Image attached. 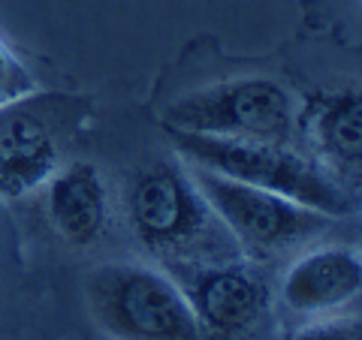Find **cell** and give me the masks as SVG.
<instances>
[{
  "instance_id": "obj_3",
  "label": "cell",
  "mask_w": 362,
  "mask_h": 340,
  "mask_svg": "<svg viewBox=\"0 0 362 340\" xmlns=\"http://www.w3.org/2000/svg\"><path fill=\"white\" fill-rule=\"evenodd\" d=\"M88 304L112 340H202L185 289L151 265H100L88 277Z\"/></svg>"
},
{
  "instance_id": "obj_8",
  "label": "cell",
  "mask_w": 362,
  "mask_h": 340,
  "mask_svg": "<svg viewBox=\"0 0 362 340\" xmlns=\"http://www.w3.org/2000/svg\"><path fill=\"white\" fill-rule=\"evenodd\" d=\"M45 211L66 244L90 247L109 229L112 205L103 172L94 163L58 166L45 181Z\"/></svg>"
},
{
  "instance_id": "obj_7",
  "label": "cell",
  "mask_w": 362,
  "mask_h": 340,
  "mask_svg": "<svg viewBox=\"0 0 362 340\" xmlns=\"http://www.w3.org/2000/svg\"><path fill=\"white\" fill-rule=\"evenodd\" d=\"M362 289V259L356 247L323 244L302 253L281 277L278 296L293 316L320 320L354 304Z\"/></svg>"
},
{
  "instance_id": "obj_10",
  "label": "cell",
  "mask_w": 362,
  "mask_h": 340,
  "mask_svg": "<svg viewBox=\"0 0 362 340\" xmlns=\"http://www.w3.org/2000/svg\"><path fill=\"white\" fill-rule=\"evenodd\" d=\"M302 133L329 175H359L362 166V97L356 87L317 94L302 111Z\"/></svg>"
},
{
  "instance_id": "obj_9",
  "label": "cell",
  "mask_w": 362,
  "mask_h": 340,
  "mask_svg": "<svg viewBox=\"0 0 362 340\" xmlns=\"http://www.w3.org/2000/svg\"><path fill=\"white\" fill-rule=\"evenodd\" d=\"M61 160L52 127L16 103L0 109V196L21 199L45 187Z\"/></svg>"
},
{
  "instance_id": "obj_4",
  "label": "cell",
  "mask_w": 362,
  "mask_h": 340,
  "mask_svg": "<svg viewBox=\"0 0 362 340\" xmlns=\"http://www.w3.org/2000/svg\"><path fill=\"white\" fill-rule=\"evenodd\" d=\"M185 166L242 256L278 259L290 250H299L332 226V217L278 193L247 187L242 181L223 178L202 166Z\"/></svg>"
},
{
  "instance_id": "obj_6",
  "label": "cell",
  "mask_w": 362,
  "mask_h": 340,
  "mask_svg": "<svg viewBox=\"0 0 362 340\" xmlns=\"http://www.w3.org/2000/svg\"><path fill=\"white\" fill-rule=\"evenodd\" d=\"M202 340H242L257 332L269 313V286L251 265L226 259L197 265L187 286Z\"/></svg>"
},
{
  "instance_id": "obj_2",
  "label": "cell",
  "mask_w": 362,
  "mask_h": 340,
  "mask_svg": "<svg viewBox=\"0 0 362 340\" xmlns=\"http://www.w3.org/2000/svg\"><path fill=\"white\" fill-rule=\"evenodd\" d=\"M178 157L190 166H202L223 178L242 181L247 187L278 193L284 199L314 208L332 220H341L354 211V199L344 184L326 169L293 151L290 145L275 142H239V139H214L166 130Z\"/></svg>"
},
{
  "instance_id": "obj_12",
  "label": "cell",
  "mask_w": 362,
  "mask_h": 340,
  "mask_svg": "<svg viewBox=\"0 0 362 340\" xmlns=\"http://www.w3.org/2000/svg\"><path fill=\"white\" fill-rule=\"evenodd\" d=\"M287 340H359L356 320H332V322H314L293 332Z\"/></svg>"
},
{
  "instance_id": "obj_1",
  "label": "cell",
  "mask_w": 362,
  "mask_h": 340,
  "mask_svg": "<svg viewBox=\"0 0 362 340\" xmlns=\"http://www.w3.org/2000/svg\"><path fill=\"white\" fill-rule=\"evenodd\" d=\"M127 214L136 238L151 253L190 265H214L242 256L197 190L187 166L157 163L136 175Z\"/></svg>"
},
{
  "instance_id": "obj_11",
  "label": "cell",
  "mask_w": 362,
  "mask_h": 340,
  "mask_svg": "<svg viewBox=\"0 0 362 340\" xmlns=\"http://www.w3.org/2000/svg\"><path fill=\"white\" fill-rule=\"evenodd\" d=\"M33 94H37V78H33L28 66L0 42V109L28 103Z\"/></svg>"
},
{
  "instance_id": "obj_5",
  "label": "cell",
  "mask_w": 362,
  "mask_h": 340,
  "mask_svg": "<svg viewBox=\"0 0 362 340\" xmlns=\"http://www.w3.org/2000/svg\"><path fill=\"white\" fill-rule=\"evenodd\" d=\"M163 127L214 139L290 145L296 115L284 85L266 75H245L178 97L166 109Z\"/></svg>"
}]
</instances>
